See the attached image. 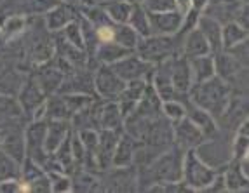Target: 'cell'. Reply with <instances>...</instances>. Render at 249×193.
Instances as JSON below:
<instances>
[{
    "mask_svg": "<svg viewBox=\"0 0 249 193\" xmlns=\"http://www.w3.org/2000/svg\"><path fill=\"white\" fill-rule=\"evenodd\" d=\"M183 150L171 146L166 152L159 153L154 160L138 171V192H146L154 183H173L181 181L183 171Z\"/></svg>",
    "mask_w": 249,
    "mask_h": 193,
    "instance_id": "1",
    "label": "cell"
},
{
    "mask_svg": "<svg viewBox=\"0 0 249 193\" xmlns=\"http://www.w3.org/2000/svg\"><path fill=\"white\" fill-rule=\"evenodd\" d=\"M230 96H232L230 86L225 82V80H221L220 77L214 75V77H211L209 80L194 84V86L190 87V90H188L187 99L190 103L197 105V106L209 111V113L218 120L221 113H223L227 103H229Z\"/></svg>",
    "mask_w": 249,
    "mask_h": 193,
    "instance_id": "2",
    "label": "cell"
},
{
    "mask_svg": "<svg viewBox=\"0 0 249 193\" xmlns=\"http://www.w3.org/2000/svg\"><path fill=\"white\" fill-rule=\"evenodd\" d=\"M220 169L221 167H214L204 160L197 148L187 150L183 153L181 181L192 192H204L209 186V183L214 179Z\"/></svg>",
    "mask_w": 249,
    "mask_h": 193,
    "instance_id": "3",
    "label": "cell"
},
{
    "mask_svg": "<svg viewBox=\"0 0 249 193\" xmlns=\"http://www.w3.org/2000/svg\"><path fill=\"white\" fill-rule=\"evenodd\" d=\"M134 53L150 65L166 61L175 54H181V37L179 35H148L140 38Z\"/></svg>",
    "mask_w": 249,
    "mask_h": 193,
    "instance_id": "4",
    "label": "cell"
},
{
    "mask_svg": "<svg viewBox=\"0 0 249 193\" xmlns=\"http://www.w3.org/2000/svg\"><path fill=\"white\" fill-rule=\"evenodd\" d=\"M18 103L21 106L23 115L30 120L44 119V103H46L47 94L42 90V87L37 84L32 75L25 78V82L21 86V89L18 90L16 94Z\"/></svg>",
    "mask_w": 249,
    "mask_h": 193,
    "instance_id": "5",
    "label": "cell"
},
{
    "mask_svg": "<svg viewBox=\"0 0 249 193\" xmlns=\"http://www.w3.org/2000/svg\"><path fill=\"white\" fill-rule=\"evenodd\" d=\"M101 192H138L136 165L110 167L100 173Z\"/></svg>",
    "mask_w": 249,
    "mask_h": 193,
    "instance_id": "6",
    "label": "cell"
},
{
    "mask_svg": "<svg viewBox=\"0 0 249 193\" xmlns=\"http://www.w3.org/2000/svg\"><path fill=\"white\" fill-rule=\"evenodd\" d=\"M125 82L107 65H98L94 70V94L103 101H115Z\"/></svg>",
    "mask_w": 249,
    "mask_h": 193,
    "instance_id": "7",
    "label": "cell"
},
{
    "mask_svg": "<svg viewBox=\"0 0 249 193\" xmlns=\"http://www.w3.org/2000/svg\"><path fill=\"white\" fill-rule=\"evenodd\" d=\"M56 4H58V0H2L0 2V18L13 16V14L38 18L44 16Z\"/></svg>",
    "mask_w": 249,
    "mask_h": 193,
    "instance_id": "8",
    "label": "cell"
},
{
    "mask_svg": "<svg viewBox=\"0 0 249 193\" xmlns=\"http://www.w3.org/2000/svg\"><path fill=\"white\" fill-rule=\"evenodd\" d=\"M173 141H175V146L187 152V150L200 148L208 140L204 138V134L196 123L185 115L178 122L173 123Z\"/></svg>",
    "mask_w": 249,
    "mask_h": 193,
    "instance_id": "9",
    "label": "cell"
},
{
    "mask_svg": "<svg viewBox=\"0 0 249 193\" xmlns=\"http://www.w3.org/2000/svg\"><path fill=\"white\" fill-rule=\"evenodd\" d=\"M113 71H115L119 77L124 80V82H131V80H140V78H145L148 80L152 70H154V65L143 61L136 53L129 54L125 58L119 59L117 63L110 65Z\"/></svg>",
    "mask_w": 249,
    "mask_h": 193,
    "instance_id": "10",
    "label": "cell"
},
{
    "mask_svg": "<svg viewBox=\"0 0 249 193\" xmlns=\"http://www.w3.org/2000/svg\"><path fill=\"white\" fill-rule=\"evenodd\" d=\"M246 119H248V94H235V92H232L223 113H221L220 119L216 120V122H218V127H227L229 131L235 132L237 127Z\"/></svg>",
    "mask_w": 249,
    "mask_h": 193,
    "instance_id": "11",
    "label": "cell"
},
{
    "mask_svg": "<svg viewBox=\"0 0 249 193\" xmlns=\"http://www.w3.org/2000/svg\"><path fill=\"white\" fill-rule=\"evenodd\" d=\"M171 80L178 99H187L188 90L194 86V78L188 58H185L183 54H175L171 58Z\"/></svg>",
    "mask_w": 249,
    "mask_h": 193,
    "instance_id": "12",
    "label": "cell"
},
{
    "mask_svg": "<svg viewBox=\"0 0 249 193\" xmlns=\"http://www.w3.org/2000/svg\"><path fill=\"white\" fill-rule=\"evenodd\" d=\"M80 13L79 7L71 2H58L51 11H47L42 21H44V26H46L49 32H59L67 25H70L71 21L79 19Z\"/></svg>",
    "mask_w": 249,
    "mask_h": 193,
    "instance_id": "13",
    "label": "cell"
},
{
    "mask_svg": "<svg viewBox=\"0 0 249 193\" xmlns=\"http://www.w3.org/2000/svg\"><path fill=\"white\" fill-rule=\"evenodd\" d=\"M28 119L23 115L16 96L0 94V129L7 131L14 127H25Z\"/></svg>",
    "mask_w": 249,
    "mask_h": 193,
    "instance_id": "14",
    "label": "cell"
},
{
    "mask_svg": "<svg viewBox=\"0 0 249 193\" xmlns=\"http://www.w3.org/2000/svg\"><path fill=\"white\" fill-rule=\"evenodd\" d=\"M150 28L154 35H176L183 25V13L167 11V13H148Z\"/></svg>",
    "mask_w": 249,
    "mask_h": 193,
    "instance_id": "15",
    "label": "cell"
},
{
    "mask_svg": "<svg viewBox=\"0 0 249 193\" xmlns=\"http://www.w3.org/2000/svg\"><path fill=\"white\" fill-rule=\"evenodd\" d=\"M185 106H187V117L200 129L204 138L208 141L214 140L216 136H218V132H220V127H218V122H216L214 117L209 111L204 110V108L190 103L188 99H185Z\"/></svg>",
    "mask_w": 249,
    "mask_h": 193,
    "instance_id": "16",
    "label": "cell"
},
{
    "mask_svg": "<svg viewBox=\"0 0 249 193\" xmlns=\"http://www.w3.org/2000/svg\"><path fill=\"white\" fill-rule=\"evenodd\" d=\"M146 84H148V80H145V78L125 82V87L122 89L119 98L115 99L119 108H121V113H122V117H124V120L134 111L138 101H140V98H142V94H143V90H145Z\"/></svg>",
    "mask_w": 249,
    "mask_h": 193,
    "instance_id": "17",
    "label": "cell"
},
{
    "mask_svg": "<svg viewBox=\"0 0 249 193\" xmlns=\"http://www.w3.org/2000/svg\"><path fill=\"white\" fill-rule=\"evenodd\" d=\"M2 152H5L14 160L21 162L26 157V141H25V127H14L4 131L2 136Z\"/></svg>",
    "mask_w": 249,
    "mask_h": 193,
    "instance_id": "18",
    "label": "cell"
},
{
    "mask_svg": "<svg viewBox=\"0 0 249 193\" xmlns=\"http://www.w3.org/2000/svg\"><path fill=\"white\" fill-rule=\"evenodd\" d=\"M181 54L188 59L197 58V56H206V54H213L208 40H206V37L200 33V30L197 26L188 30L181 37Z\"/></svg>",
    "mask_w": 249,
    "mask_h": 193,
    "instance_id": "19",
    "label": "cell"
},
{
    "mask_svg": "<svg viewBox=\"0 0 249 193\" xmlns=\"http://www.w3.org/2000/svg\"><path fill=\"white\" fill-rule=\"evenodd\" d=\"M136 144L138 141L134 140L129 132L122 131L121 138L117 141L115 150H113L112 157V167H125V165H133L134 162V153H136Z\"/></svg>",
    "mask_w": 249,
    "mask_h": 193,
    "instance_id": "20",
    "label": "cell"
},
{
    "mask_svg": "<svg viewBox=\"0 0 249 193\" xmlns=\"http://www.w3.org/2000/svg\"><path fill=\"white\" fill-rule=\"evenodd\" d=\"M160 105H162V99L155 92L154 86L148 82L131 115L142 117V119H152V117H157L160 113Z\"/></svg>",
    "mask_w": 249,
    "mask_h": 193,
    "instance_id": "21",
    "label": "cell"
},
{
    "mask_svg": "<svg viewBox=\"0 0 249 193\" xmlns=\"http://www.w3.org/2000/svg\"><path fill=\"white\" fill-rule=\"evenodd\" d=\"M134 51L131 49H125V47H122L121 44H117V42H101V44L96 45L94 53H92V58L96 59V63L98 65H113V63H117L119 59L125 58V56H129V54H133Z\"/></svg>",
    "mask_w": 249,
    "mask_h": 193,
    "instance_id": "22",
    "label": "cell"
},
{
    "mask_svg": "<svg viewBox=\"0 0 249 193\" xmlns=\"http://www.w3.org/2000/svg\"><path fill=\"white\" fill-rule=\"evenodd\" d=\"M70 132H71L70 120H47L44 150H46L47 153H53L63 141L67 140Z\"/></svg>",
    "mask_w": 249,
    "mask_h": 193,
    "instance_id": "23",
    "label": "cell"
},
{
    "mask_svg": "<svg viewBox=\"0 0 249 193\" xmlns=\"http://www.w3.org/2000/svg\"><path fill=\"white\" fill-rule=\"evenodd\" d=\"M221 26L223 25H221L220 21L204 13L200 14L199 19H197V28H199L200 33L206 37L213 54L221 51Z\"/></svg>",
    "mask_w": 249,
    "mask_h": 193,
    "instance_id": "24",
    "label": "cell"
},
{
    "mask_svg": "<svg viewBox=\"0 0 249 193\" xmlns=\"http://www.w3.org/2000/svg\"><path fill=\"white\" fill-rule=\"evenodd\" d=\"M32 25V18L28 16H19V14H13V16L0 18V33L5 38V42H13L23 35Z\"/></svg>",
    "mask_w": 249,
    "mask_h": 193,
    "instance_id": "25",
    "label": "cell"
},
{
    "mask_svg": "<svg viewBox=\"0 0 249 193\" xmlns=\"http://www.w3.org/2000/svg\"><path fill=\"white\" fill-rule=\"evenodd\" d=\"M223 179L227 192H246L249 188V176L242 173L237 160H230L223 165Z\"/></svg>",
    "mask_w": 249,
    "mask_h": 193,
    "instance_id": "26",
    "label": "cell"
},
{
    "mask_svg": "<svg viewBox=\"0 0 249 193\" xmlns=\"http://www.w3.org/2000/svg\"><path fill=\"white\" fill-rule=\"evenodd\" d=\"M44 119L46 120H70L71 111L68 108L65 96L59 92L49 94L44 103Z\"/></svg>",
    "mask_w": 249,
    "mask_h": 193,
    "instance_id": "27",
    "label": "cell"
},
{
    "mask_svg": "<svg viewBox=\"0 0 249 193\" xmlns=\"http://www.w3.org/2000/svg\"><path fill=\"white\" fill-rule=\"evenodd\" d=\"M192 70V78L194 84L204 82L209 80L211 77H214V56L213 54H206V56H197V58L188 59Z\"/></svg>",
    "mask_w": 249,
    "mask_h": 193,
    "instance_id": "28",
    "label": "cell"
},
{
    "mask_svg": "<svg viewBox=\"0 0 249 193\" xmlns=\"http://www.w3.org/2000/svg\"><path fill=\"white\" fill-rule=\"evenodd\" d=\"M100 129H112V131H124V117L117 101H105L101 108Z\"/></svg>",
    "mask_w": 249,
    "mask_h": 193,
    "instance_id": "29",
    "label": "cell"
},
{
    "mask_svg": "<svg viewBox=\"0 0 249 193\" xmlns=\"http://www.w3.org/2000/svg\"><path fill=\"white\" fill-rule=\"evenodd\" d=\"M244 40H249V32L237 25L235 21H227L221 26V51L230 49L235 44H241Z\"/></svg>",
    "mask_w": 249,
    "mask_h": 193,
    "instance_id": "30",
    "label": "cell"
},
{
    "mask_svg": "<svg viewBox=\"0 0 249 193\" xmlns=\"http://www.w3.org/2000/svg\"><path fill=\"white\" fill-rule=\"evenodd\" d=\"M98 4L101 5V9L115 25L127 23V18L131 14V9H133V4H129L125 0H103V2L98 0Z\"/></svg>",
    "mask_w": 249,
    "mask_h": 193,
    "instance_id": "31",
    "label": "cell"
},
{
    "mask_svg": "<svg viewBox=\"0 0 249 193\" xmlns=\"http://www.w3.org/2000/svg\"><path fill=\"white\" fill-rule=\"evenodd\" d=\"M127 25L140 35V38L152 35V28H150V19L148 13L143 9L142 4H134L131 9V14L127 18Z\"/></svg>",
    "mask_w": 249,
    "mask_h": 193,
    "instance_id": "32",
    "label": "cell"
},
{
    "mask_svg": "<svg viewBox=\"0 0 249 193\" xmlns=\"http://www.w3.org/2000/svg\"><path fill=\"white\" fill-rule=\"evenodd\" d=\"M113 42L121 44L125 49L134 51L138 42H140V35H138L127 23H121V25L113 26Z\"/></svg>",
    "mask_w": 249,
    "mask_h": 193,
    "instance_id": "33",
    "label": "cell"
},
{
    "mask_svg": "<svg viewBox=\"0 0 249 193\" xmlns=\"http://www.w3.org/2000/svg\"><path fill=\"white\" fill-rule=\"evenodd\" d=\"M9 179H21V164L0 150V183Z\"/></svg>",
    "mask_w": 249,
    "mask_h": 193,
    "instance_id": "34",
    "label": "cell"
},
{
    "mask_svg": "<svg viewBox=\"0 0 249 193\" xmlns=\"http://www.w3.org/2000/svg\"><path fill=\"white\" fill-rule=\"evenodd\" d=\"M160 113L166 117L169 122H178L179 119L187 115V106H185V99H167L162 101Z\"/></svg>",
    "mask_w": 249,
    "mask_h": 193,
    "instance_id": "35",
    "label": "cell"
},
{
    "mask_svg": "<svg viewBox=\"0 0 249 193\" xmlns=\"http://www.w3.org/2000/svg\"><path fill=\"white\" fill-rule=\"evenodd\" d=\"M63 33V37L67 38L71 45L79 47V49L86 51V44H84V35H82V28H80V21L75 19L71 21L70 25H67L63 30H59Z\"/></svg>",
    "mask_w": 249,
    "mask_h": 193,
    "instance_id": "36",
    "label": "cell"
},
{
    "mask_svg": "<svg viewBox=\"0 0 249 193\" xmlns=\"http://www.w3.org/2000/svg\"><path fill=\"white\" fill-rule=\"evenodd\" d=\"M44 173H46L44 167L35 160H32V158H28V157H25V160L21 162V181H25V183L37 179Z\"/></svg>",
    "mask_w": 249,
    "mask_h": 193,
    "instance_id": "37",
    "label": "cell"
},
{
    "mask_svg": "<svg viewBox=\"0 0 249 193\" xmlns=\"http://www.w3.org/2000/svg\"><path fill=\"white\" fill-rule=\"evenodd\" d=\"M249 155V136L235 132L232 141V158L230 160H241L242 157Z\"/></svg>",
    "mask_w": 249,
    "mask_h": 193,
    "instance_id": "38",
    "label": "cell"
},
{
    "mask_svg": "<svg viewBox=\"0 0 249 193\" xmlns=\"http://www.w3.org/2000/svg\"><path fill=\"white\" fill-rule=\"evenodd\" d=\"M143 9L146 13H167V11H176V0H145Z\"/></svg>",
    "mask_w": 249,
    "mask_h": 193,
    "instance_id": "39",
    "label": "cell"
},
{
    "mask_svg": "<svg viewBox=\"0 0 249 193\" xmlns=\"http://www.w3.org/2000/svg\"><path fill=\"white\" fill-rule=\"evenodd\" d=\"M53 192H71V177L67 173H47Z\"/></svg>",
    "mask_w": 249,
    "mask_h": 193,
    "instance_id": "40",
    "label": "cell"
},
{
    "mask_svg": "<svg viewBox=\"0 0 249 193\" xmlns=\"http://www.w3.org/2000/svg\"><path fill=\"white\" fill-rule=\"evenodd\" d=\"M225 51H227L230 56H233V58L241 63L242 66H246V68H248V58H249V42L248 40L241 42V44H235L233 47H230V49H225Z\"/></svg>",
    "mask_w": 249,
    "mask_h": 193,
    "instance_id": "41",
    "label": "cell"
},
{
    "mask_svg": "<svg viewBox=\"0 0 249 193\" xmlns=\"http://www.w3.org/2000/svg\"><path fill=\"white\" fill-rule=\"evenodd\" d=\"M28 186H30V192H35V193L53 192V186H51V179H49V176H47V173H44L42 176H38L37 179L30 181Z\"/></svg>",
    "mask_w": 249,
    "mask_h": 193,
    "instance_id": "42",
    "label": "cell"
},
{
    "mask_svg": "<svg viewBox=\"0 0 249 193\" xmlns=\"http://www.w3.org/2000/svg\"><path fill=\"white\" fill-rule=\"evenodd\" d=\"M233 21L237 25H241L242 28L248 30L249 28V16H248V2H242L241 7L237 9L235 16H233Z\"/></svg>",
    "mask_w": 249,
    "mask_h": 193,
    "instance_id": "43",
    "label": "cell"
},
{
    "mask_svg": "<svg viewBox=\"0 0 249 193\" xmlns=\"http://www.w3.org/2000/svg\"><path fill=\"white\" fill-rule=\"evenodd\" d=\"M188 2H190V7L199 11V13H204L209 4V0H188Z\"/></svg>",
    "mask_w": 249,
    "mask_h": 193,
    "instance_id": "44",
    "label": "cell"
},
{
    "mask_svg": "<svg viewBox=\"0 0 249 193\" xmlns=\"http://www.w3.org/2000/svg\"><path fill=\"white\" fill-rule=\"evenodd\" d=\"M70 2L77 5V7H91V5L98 4V0H70Z\"/></svg>",
    "mask_w": 249,
    "mask_h": 193,
    "instance_id": "45",
    "label": "cell"
},
{
    "mask_svg": "<svg viewBox=\"0 0 249 193\" xmlns=\"http://www.w3.org/2000/svg\"><path fill=\"white\" fill-rule=\"evenodd\" d=\"M5 44H7V42H5V38L2 37V33H0V58H2V54H4Z\"/></svg>",
    "mask_w": 249,
    "mask_h": 193,
    "instance_id": "46",
    "label": "cell"
},
{
    "mask_svg": "<svg viewBox=\"0 0 249 193\" xmlns=\"http://www.w3.org/2000/svg\"><path fill=\"white\" fill-rule=\"evenodd\" d=\"M125 2H129V4H143V2H145V0H125Z\"/></svg>",
    "mask_w": 249,
    "mask_h": 193,
    "instance_id": "47",
    "label": "cell"
},
{
    "mask_svg": "<svg viewBox=\"0 0 249 193\" xmlns=\"http://www.w3.org/2000/svg\"><path fill=\"white\" fill-rule=\"evenodd\" d=\"M2 136H4V131L0 129V148H2Z\"/></svg>",
    "mask_w": 249,
    "mask_h": 193,
    "instance_id": "48",
    "label": "cell"
},
{
    "mask_svg": "<svg viewBox=\"0 0 249 193\" xmlns=\"http://www.w3.org/2000/svg\"><path fill=\"white\" fill-rule=\"evenodd\" d=\"M58 2H70V0H58Z\"/></svg>",
    "mask_w": 249,
    "mask_h": 193,
    "instance_id": "49",
    "label": "cell"
}]
</instances>
